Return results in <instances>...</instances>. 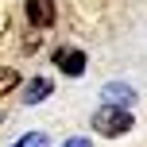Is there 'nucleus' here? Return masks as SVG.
Returning <instances> with one entry per match:
<instances>
[{"instance_id": "f257e3e1", "label": "nucleus", "mask_w": 147, "mask_h": 147, "mask_svg": "<svg viewBox=\"0 0 147 147\" xmlns=\"http://www.w3.org/2000/svg\"><path fill=\"white\" fill-rule=\"evenodd\" d=\"M93 128L101 136H124L128 128H132V112L120 109V105H101V109L93 112Z\"/></svg>"}, {"instance_id": "f03ea898", "label": "nucleus", "mask_w": 147, "mask_h": 147, "mask_svg": "<svg viewBox=\"0 0 147 147\" xmlns=\"http://www.w3.org/2000/svg\"><path fill=\"white\" fill-rule=\"evenodd\" d=\"M54 66L66 74V78H81V74H85V54L74 51V47H58V51H54Z\"/></svg>"}, {"instance_id": "7ed1b4c3", "label": "nucleus", "mask_w": 147, "mask_h": 147, "mask_svg": "<svg viewBox=\"0 0 147 147\" xmlns=\"http://www.w3.org/2000/svg\"><path fill=\"white\" fill-rule=\"evenodd\" d=\"M54 16H58L54 0H27V20L35 23V27H51Z\"/></svg>"}, {"instance_id": "20e7f679", "label": "nucleus", "mask_w": 147, "mask_h": 147, "mask_svg": "<svg viewBox=\"0 0 147 147\" xmlns=\"http://www.w3.org/2000/svg\"><path fill=\"white\" fill-rule=\"evenodd\" d=\"M132 101H136V89H132V85H120V81L105 85V105H120V109H128Z\"/></svg>"}, {"instance_id": "39448f33", "label": "nucleus", "mask_w": 147, "mask_h": 147, "mask_svg": "<svg viewBox=\"0 0 147 147\" xmlns=\"http://www.w3.org/2000/svg\"><path fill=\"white\" fill-rule=\"evenodd\" d=\"M51 93H54V85H51V81H47V78H35L27 89H23V105H39V101H47Z\"/></svg>"}, {"instance_id": "423d86ee", "label": "nucleus", "mask_w": 147, "mask_h": 147, "mask_svg": "<svg viewBox=\"0 0 147 147\" xmlns=\"http://www.w3.org/2000/svg\"><path fill=\"white\" fill-rule=\"evenodd\" d=\"M16 85H20V74H16L12 66H4V70H0V97H4V93H12Z\"/></svg>"}, {"instance_id": "0eeeda50", "label": "nucleus", "mask_w": 147, "mask_h": 147, "mask_svg": "<svg viewBox=\"0 0 147 147\" xmlns=\"http://www.w3.org/2000/svg\"><path fill=\"white\" fill-rule=\"evenodd\" d=\"M16 147H47V136L43 132H31V136H20Z\"/></svg>"}, {"instance_id": "6e6552de", "label": "nucleus", "mask_w": 147, "mask_h": 147, "mask_svg": "<svg viewBox=\"0 0 147 147\" xmlns=\"http://www.w3.org/2000/svg\"><path fill=\"white\" fill-rule=\"evenodd\" d=\"M62 147H93V143H89V140H81V136H74V140H66Z\"/></svg>"}]
</instances>
